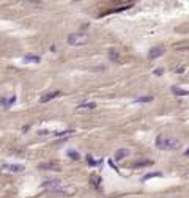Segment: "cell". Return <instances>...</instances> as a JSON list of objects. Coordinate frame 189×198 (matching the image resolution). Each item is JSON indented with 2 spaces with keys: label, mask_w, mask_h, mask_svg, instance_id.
Returning a JSON list of instances; mask_svg holds the SVG:
<instances>
[{
  "label": "cell",
  "mask_w": 189,
  "mask_h": 198,
  "mask_svg": "<svg viewBox=\"0 0 189 198\" xmlns=\"http://www.w3.org/2000/svg\"><path fill=\"white\" fill-rule=\"evenodd\" d=\"M156 146L159 149H164V151L177 149V148H180V140L172 137V135H167V134H161L156 137Z\"/></svg>",
  "instance_id": "6da1fadb"
},
{
  "label": "cell",
  "mask_w": 189,
  "mask_h": 198,
  "mask_svg": "<svg viewBox=\"0 0 189 198\" xmlns=\"http://www.w3.org/2000/svg\"><path fill=\"white\" fill-rule=\"evenodd\" d=\"M88 41V35L84 32H76L68 36V44L71 46H84Z\"/></svg>",
  "instance_id": "7a4b0ae2"
},
{
  "label": "cell",
  "mask_w": 189,
  "mask_h": 198,
  "mask_svg": "<svg viewBox=\"0 0 189 198\" xmlns=\"http://www.w3.org/2000/svg\"><path fill=\"white\" fill-rule=\"evenodd\" d=\"M164 52H166V47L163 46H156V47H151L150 52H148V58H159V57H163L164 55Z\"/></svg>",
  "instance_id": "3957f363"
},
{
  "label": "cell",
  "mask_w": 189,
  "mask_h": 198,
  "mask_svg": "<svg viewBox=\"0 0 189 198\" xmlns=\"http://www.w3.org/2000/svg\"><path fill=\"white\" fill-rule=\"evenodd\" d=\"M2 168L6 170V171H13V173H19V171L24 170V165H18V164H5Z\"/></svg>",
  "instance_id": "277c9868"
},
{
  "label": "cell",
  "mask_w": 189,
  "mask_h": 198,
  "mask_svg": "<svg viewBox=\"0 0 189 198\" xmlns=\"http://www.w3.org/2000/svg\"><path fill=\"white\" fill-rule=\"evenodd\" d=\"M43 186L47 189V190H52V192H57L58 189H60V186H62V184H60V181H46L44 184H43Z\"/></svg>",
  "instance_id": "5b68a950"
},
{
  "label": "cell",
  "mask_w": 189,
  "mask_h": 198,
  "mask_svg": "<svg viewBox=\"0 0 189 198\" xmlns=\"http://www.w3.org/2000/svg\"><path fill=\"white\" fill-rule=\"evenodd\" d=\"M39 170H54V171H58L60 170V164L58 162H46L39 165Z\"/></svg>",
  "instance_id": "8992f818"
},
{
  "label": "cell",
  "mask_w": 189,
  "mask_h": 198,
  "mask_svg": "<svg viewBox=\"0 0 189 198\" xmlns=\"http://www.w3.org/2000/svg\"><path fill=\"white\" fill-rule=\"evenodd\" d=\"M128 156H129V149H126V148H121V149H118V151L115 153L114 159H115V161H123L125 157H128Z\"/></svg>",
  "instance_id": "52a82bcc"
},
{
  "label": "cell",
  "mask_w": 189,
  "mask_h": 198,
  "mask_svg": "<svg viewBox=\"0 0 189 198\" xmlns=\"http://www.w3.org/2000/svg\"><path fill=\"white\" fill-rule=\"evenodd\" d=\"M58 95H60V91H50V93H46L44 96H41V98H39V102H49L50 99L57 98Z\"/></svg>",
  "instance_id": "ba28073f"
},
{
  "label": "cell",
  "mask_w": 189,
  "mask_h": 198,
  "mask_svg": "<svg viewBox=\"0 0 189 198\" xmlns=\"http://www.w3.org/2000/svg\"><path fill=\"white\" fill-rule=\"evenodd\" d=\"M39 61H41V57L33 55V54H29L24 57V63H39Z\"/></svg>",
  "instance_id": "9c48e42d"
},
{
  "label": "cell",
  "mask_w": 189,
  "mask_h": 198,
  "mask_svg": "<svg viewBox=\"0 0 189 198\" xmlns=\"http://www.w3.org/2000/svg\"><path fill=\"white\" fill-rule=\"evenodd\" d=\"M172 91L175 95H178V96H186V95H189V90H181V88H178V87H172Z\"/></svg>",
  "instance_id": "30bf717a"
},
{
  "label": "cell",
  "mask_w": 189,
  "mask_h": 198,
  "mask_svg": "<svg viewBox=\"0 0 189 198\" xmlns=\"http://www.w3.org/2000/svg\"><path fill=\"white\" fill-rule=\"evenodd\" d=\"M95 107H96V104H95V102H85V104H80L77 109H79V110H82V109H90V110H91V109H95Z\"/></svg>",
  "instance_id": "8fae6325"
},
{
  "label": "cell",
  "mask_w": 189,
  "mask_h": 198,
  "mask_svg": "<svg viewBox=\"0 0 189 198\" xmlns=\"http://www.w3.org/2000/svg\"><path fill=\"white\" fill-rule=\"evenodd\" d=\"M153 101V96H140L137 99H134V102H151Z\"/></svg>",
  "instance_id": "7c38bea8"
},
{
  "label": "cell",
  "mask_w": 189,
  "mask_h": 198,
  "mask_svg": "<svg viewBox=\"0 0 189 198\" xmlns=\"http://www.w3.org/2000/svg\"><path fill=\"white\" fill-rule=\"evenodd\" d=\"M118 57H120V54H118L117 50H114V49H111V50H109V58H111V60L117 61V60H118Z\"/></svg>",
  "instance_id": "4fadbf2b"
},
{
  "label": "cell",
  "mask_w": 189,
  "mask_h": 198,
  "mask_svg": "<svg viewBox=\"0 0 189 198\" xmlns=\"http://www.w3.org/2000/svg\"><path fill=\"white\" fill-rule=\"evenodd\" d=\"M14 101H16V98H14V96H11V98H8V99H2L0 102H2L3 105H10V104H13Z\"/></svg>",
  "instance_id": "5bb4252c"
},
{
  "label": "cell",
  "mask_w": 189,
  "mask_h": 198,
  "mask_svg": "<svg viewBox=\"0 0 189 198\" xmlns=\"http://www.w3.org/2000/svg\"><path fill=\"white\" fill-rule=\"evenodd\" d=\"M145 165H151V161H142V162L134 164L132 167H145Z\"/></svg>",
  "instance_id": "9a60e30c"
},
{
  "label": "cell",
  "mask_w": 189,
  "mask_h": 198,
  "mask_svg": "<svg viewBox=\"0 0 189 198\" xmlns=\"http://www.w3.org/2000/svg\"><path fill=\"white\" fill-rule=\"evenodd\" d=\"M155 176H161V173H150V175H147V176H143V181H147V179H150V178H155Z\"/></svg>",
  "instance_id": "2e32d148"
},
{
  "label": "cell",
  "mask_w": 189,
  "mask_h": 198,
  "mask_svg": "<svg viewBox=\"0 0 189 198\" xmlns=\"http://www.w3.org/2000/svg\"><path fill=\"white\" fill-rule=\"evenodd\" d=\"M68 154L71 156V159H79V154H77V153H74V151H70Z\"/></svg>",
  "instance_id": "e0dca14e"
},
{
  "label": "cell",
  "mask_w": 189,
  "mask_h": 198,
  "mask_svg": "<svg viewBox=\"0 0 189 198\" xmlns=\"http://www.w3.org/2000/svg\"><path fill=\"white\" fill-rule=\"evenodd\" d=\"M155 74H156V76H161V74H163V69H161V68H159V69H156V71H155Z\"/></svg>",
  "instance_id": "ac0fdd59"
},
{
  "label": "cell",
  "mask_w": 189,
  "mask_h": 198,
  "mask_svg": "<svg viewBox=\"0 0 189 198\" xmlns=\"http://www.w3.org/2000/svg\"><path fill=\"white\" fill-rule=\"evenodd\" d=\"M186 154H187V156H189V149H187V151H186Z\"/></svg>",
  "instance_id": "d6986e66"
}]
</instances>
